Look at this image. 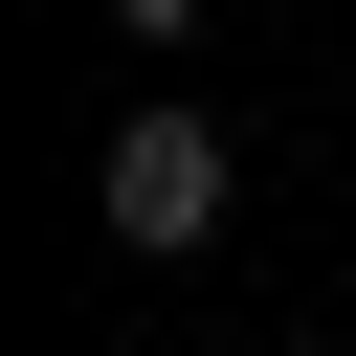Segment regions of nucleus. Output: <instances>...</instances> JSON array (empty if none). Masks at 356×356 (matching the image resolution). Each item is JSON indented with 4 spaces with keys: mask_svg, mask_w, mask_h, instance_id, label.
Segmentation results:
<instances>
[{
    "mask_svg": "<svg viewBox=\"0 0 356 356\" xmlns=\"http://www.w3.org/2000/svg\"><path fill=\"white\" fill-rule=\"evenodd\" d=\"M89 200H111V245H134V267H178V245L245 200V156H222V111H134V134L89 156Z\"/></svg>",
    "mask_w": 356,
    "mask_h": 356,
    "instance_id": "nucleus-1",
    "label": "nucleus"
},
{
    "mask_svg": "<svg viewBox=\"0 0 356 356\" xmlns=\"http://www.w3.org/2000/svg\"><path fill=\"white\" fill-rule=\"evenodd\" d=\"M200 22H222V0H111V44H200Z\"/></svg>",
    "mask_w": 356,
    "mask_h": 356,
    "instance_id": "nucleus-2",
    "label": "nucleus"
}]
</instances>
